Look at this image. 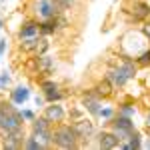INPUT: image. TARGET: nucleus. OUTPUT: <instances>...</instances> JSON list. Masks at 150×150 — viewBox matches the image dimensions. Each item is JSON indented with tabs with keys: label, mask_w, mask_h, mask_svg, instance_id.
<instances>
[{
	"label": "nucleus",
	"mask_w": 150,
	"mask_h": 150,
	"mask_svg": "<svg viewBox=\"0 0 150 150\" xmlns=\"http://www.w3.org/2000/svg\"><path fill=\"white\" fill-rule=\"evenodd\" d=\"M24 148H26V150H40V148H46V146H44V142L38 138V136L30 134L28 138L24 140Z\"/></svg>",
	"instance_id": "17"
},
{
	"label": "nucleus",
	"mask_w": 150,
	"mask_h": 150,
	"mask_svg": "<svg viewBox=\"0 0 150 150\" xmlns=\"http://www.w3.org/2000/svg\"><path fill=\"white\" fill-rule=\"evenodd\" d=\"M40 40H42V36H32V38H24V40H20V50H24V52H36V48H38V44H40Z\"/></svg>",
	"instance_id": "16"
},
{
	"label": "nucleus",
	"mask_w": 150,
	"mask_h": 150,
	"mask_svg": "<svg viewBox=\"0 0 150 150\" xmlns=\"http://www.w3.org/2000/svg\"><path fill=\"white\" fill-rule=\"evenodd\" d=\"M28 98H30V90H28L26 86H16L10 92V100L16 104V106H22Z\"/></svg>",
	"instance_id": "14"
},
{
	"label": "nucleus",
	"mask_w": 150,
	"mask_h": 150,
	"mask_svg": "<svg viewBox=\"0 0 150 150\" xmlns=\"http://www.w3.org/2000/svg\"><path fill=\"white\" fill-rule=\"evenodd\" d=\"M38 26H40V36H52L54 32H58L56 16H54V18H44V20H40Z\"/></svg>",
	"instance_id": "12"
},
{
	"label": "nucleus",
	"mask_w": 150,
	"mask_h": 150,
	"mask_svg": "<svg viewBox=\"0 0 150 150\" xmlns=\"http://www.w3.org/2000/svg\"><path fill=\"white\" fill-rule=\"evenodd\" d=\"M72 118H74V120H78V118H82V112H80V108H76V110H72Z\"/></svg>",
	"instance_id": "28"
},
{
	"label": "nucleus",
	"mask_w": 150,
	"mask_h": 150,
	"mask_svg": "<svg viewBox=\"0 0 150 150\" xmlns=\"http://www.w3.org/2000/svg\"><path fill=\"white\" fill-rule=\"evenodd\" d=\"M44 116H46L52 124H60L66 118V110H64V106H60V102H50L44 108Z\"/></svg>",
	"instance_id": "8"
},
{
	"label": "nucleus",
	"mask_w": 150,
	"mask_h": 150,
	"mask_svg": "<svg viewBox=\"0 0 150 150\" xmlns=\"http://www.w3.org/2000/svg\"><path fill=\"white\" fill-rule=\"evenodd\" d=\"M36 14L40 16V20H44V18H54V16H58V14H62V8L58 6L56 0H38L36 2Z\"/></svg>",
	"instance_id": "4"
},
{
	"label": "nucleus",
	"mask_w": 150,
	"mask_h": 150,
	"mask_svg": "<svg viewBox=\"0 0 150 150\" xmlns=\"http://www.w3.org/2000/svg\"><path fill=\"white\" fill-rule=\"evenodd\" d=\"M134 62H136V64H140V66H148V64H150V48H148V50H144V52H142V54H140Z\"/></svg>",
	"instance_id": "21"
},
{
	"label": "nucleus",
	"mask_w": 150,
	"mask_h": 150,
	"mask_svg": "<svg viewBox=\"0 0 150 150\" xmlns=\"http://www.w3.org/2000/svg\"><path fill=\"white\" fill-rule=\"evenodd\" d=\"M0 30H2V20H0Z\"/></svg>",
	"instance_id": "33"
},
{
	"label": "nucleus",
	"mask_w": 150,
	"mask_h": 150,
	"mask_svg": "<svg viewBox=\"0 0 150 150\" xmlns=\"http://www.w3.org/2000/svg\"><path fill=\"white\" fill-rule=\"evenodd\" d=\"M118 146H120V140H118V136L114 132H110V130L98 132V148L112 150V148H118Z\"/></svg>",
	"instance_id": "9"
},
{
	"label": "nucleus",
	"mask_w": 150,
	"mask_h": 150,
	"mask_svg": "<svg viewBox=\"0 0 150 150\" xmlns=\"http://www.w3.org/2000/svg\"><path fill=\"white\" fill-rule=\"evenodd\" d=\"M36 64H38V72H44V74H50L54 70V60L50 56H46V54L36 58Z\"/></svg>",
	"instance_id": "15"
},
{
	"label": "nucleus",
	"mask_w": 150,
	"mask_h": 150,
	"mask_svg": "<svg viewBox=\"0 0 150 150\" xmlns=\"http://www.w3.org/2000/svg\"><path fill=\"white\" fill-rule=\"evenodd\" d=\"M54 88H60L58 82H54V80H40V90H42V94L50 92V90H54Z\"/></svg>",
	"instance_id": "20"
},
{
	"label": "nucleus",
	"mask_w": 150,
	"mask_h": 150,
	"mask_svg": "<svg viewBox=\"0 0 150 150\" xmlns=\"http://www.w3.org/2000/svg\"><path fill=\"white\" fill-rule=\"evenodd\" d=\"M78 140L80 136L76 134V130L72 124H56V128H52V144L62 150L78 148Z\"/></svg>",
	"instance_id": "1"
},
{
	"label": "nucleus",
	"mask_w": 150,
	"mask_h": 150,
	"mask_svg": "<svg viewBox=\"0 0 150 150\" xmlns=\"http://www.w3.org/2000/svg\"><path fill=\"white\" fill-rule=\"evenodd\" d=\"M134 74H136V64L130 58H126L120 66H114V68H110L106 72V80L114 88H122L130 78H134Z\"/></svg>",
	"instance_id": "2"
},
{
	"label": "nucleus",
	"mask_w": 150,
	"mask_h": 150,
	"mask_svg": "<svg viewBox=\"0 0 150 150\" xmlns=\"http://www.w3.org/2000/svg\"><path fill=\"white\" fill-rule=\"evenodd\" d=\"M118 114H124V116H130V118H132V116L136 114V108H134L132 104H122L120 110H118Z\"/></svg>",
	"instance_id": "22"
},
{
	"label": "nucleus",
	"mask_w": 150,
	"mask_h": 150,
	"mask_svg": "<svg viewBox=\"0 0 150 150\" xmlns=\"http://www.w3.org/2000/svg\"><path fill=\"white\" fill-rule=\"evenodd\" d=\"M32 134L38 136V138L44 142V146H50L52 144V122L48 120L46 116H40V118H34L32 120Z\"/></svg>",
	"instance_id": "3"
},
{
	"label": "nucleus",
	"mask_w": 150,
	"mask_h": 150,
	"mask_svg": "<svg viewBox=\"0 0 150 150\" xmlns=\"http://www.w3.org/2000/svg\"><path fill=\"white\" fill-rule=\"evenodd\" d=\"M34 102H36V106H42V104H44V96H36Z\"/></svg>",
	"instance_id": "30"
},
{
	"label": "nucleus",
	"mask_w": 150,
	"mask_h": 150,
	"mask_svg": "<svg viewBox=\"0 0 150 150\" xmlns=\"http://www.w3.org/2000/svg\"><path fill=\"white\" fill-rule=\"evenodd\" d=\"M20 112H22V118H24V120H28V122H32V120L36 118V114L32 112V110H20Z\"/></svg>",
	"instance_id": "26"
},
{
	"label": "nucleus",
	"mask_w": 150,
	"mask_h": 150,
	"mask_svg": "<svg viewBox=\"0 0 150 150\" xmlns=\"http://www.w3.org/2000/svg\"><path fill=\"white\" fill-rule=\"evenodd\" d=\"M130 16L136 20V22H144L150 18V4L144 0H134L132 6H130Z\"/></svg>",
	"instance_id": "7"
},
{
	"label": "nucleus",
	"mask_w": 150,
	"mask_h": 150,
	"mask_svg": "<svg viewBox=\"0 0 150 150\" xmlns=\"http://www.w3.org/2000/svg\"><path fill=\"white\" fill-rule=\"evenodd\" d=\"M142 146H144V148H150V140H146V142H142Z\"/></svg>",
	"instance_id": "31"
},
{
	"label": "nucleus",
	"mask_w": 150,
	"mask_h": 150,
	"mask_svg": "<svg viewBox=\"0 0 150 150\" xmlns=\"http://www.w3.org/2000/svg\"><path fill=\"white\" fill-rule=\"evenodd\" d=\"M138 148H142V134L138 130H134L128 138V150H138Z\"/></svg>",
	"instance_id": "18"
},
{
	"label": "nucleus",
	"mask_w": 150,
	"mask_h": 150,
	"mask_svg": "<svg viewBox=\"0 0 150 150\" xmlns=\"http://www.w3.org/2000/svg\"><path fill=\"white\" fill-rule=\"evenodd\" d=\"M2 136H4V142H2V146L8 150H18V148H24V130L22 126L20 128H14V130H6V132H2Z\"/></svg>",
	"instance_id": "5"
},
{
	"label": "nucleus",
	"mask_w": 150,
	"mask_h": 150,
	"mask_svg": "<svg viewBox=\"0 0 150 150\" xmlns=\"http://www.w3.org/2000/svg\"><path fill=\"white\" fill-rule=\"evenodd\" d=\"M8 84H10V74H8V72L4 70V72L0 74V90H4V88H6Z\"/></svg>",
	"instance_id": "25"
},
{
	"label": "nucleus",
	"mask_w": 150,
	"mask_h": 150,
	"mask_svg": "<svg viewBox=\"0 0 150 150\" xmlns=\"http://www.w3.org/2000/svg\"><path fill=\"white\" fill-rule=\"evenodd\" d=\"M40 34V26L36 20H26V22L20 26V30H18V38L24 40V38H32V36H38Z\"/></svg>",
	"instance_id": "11"
},
{
	"label": "nucleus",
	"mask_w": 150,
	"mask_h": 150,
	"mask_svg": "<svg viewBox=\"0 0 150 150\" xmlns=\"http://www.w3.org/2000/svg\"><path fill=\"white\" fill-rule=\"evenodd\" d=\"M6 52V40H0V56Z\"/></svg>",
	"instance_id": "29"
},
{
	"label": "nucleus",
	"mask_w": 150,
	"mask_h": 150,
	"mask_svg": "<svg viewBox=\"0 0 150 150\" xmlns=\"http://www.w3.org/2000/svg\"><path fill=\"white\" fill-rule=\"evenodd\" d=\"M142 34L150 40V22H148V20H144V24H142Z\"/></svg>",
	"instance_id": "27"
},
{
	"label": "nucleus",
	"mask_w": 150,
	"mask_h": 150,
	"mask_svg": "<svg viewBox=\"0 0 150 150\" xmlns=\"http://www.w3.org/2000/svg\"><path fill=\"white\" fill-rule=\"evenodd\" d=\"M100 118L102 120H112V116H114V108H110V106H106V108H100Z\"/></svg>",
	"instance_id": "23"
},
{
	"label": "nucleus",
	"mask_w": 150,
	"mask_h": 150,
	"mask_svg": "<svg viewBox=\"0 0 150 150\" xmlns=\"http://www.w3.org/2000/svg\"><path fill=\"white\" fill-rule=\"evenodd\" d=\"M64 98V94L60 92V88H54V90H50V92L44 94V100L46 102H60Z\"/></svg>",
	"instance_id": "19"
},
{
	"label": "nucleus",
	"mask_w": 150,
	"mask_h": 150,
	"mask_svg": "<svg viewBox=\"0 0 150 150\" xmlns=\"http://www.w3.org/2000/svg\"><path fill=\"white\" fill-rule=\"evenodd\" d=\"M146 124H148V128H150V114H148V118H146Z\"/></svg>",
	"instance_id": "32"
},
{
	"label": "nucleus",
	"mask_w": 150,
	"mask_h": 150,
	"mask_svg": "<svg viewBox=\"0 0 150 150\" xmlns=\"http://www.w3.org/2000/svg\"><path fill=\"white\" fill-rule=\"evenodd\" d=\"M58 6L62 8V10H70V8H74L76 6V0H56Z\"/></svg>",
	"instance_id": "24"
},
{
	"label": "nucleus",
	"mask_w": 150,
	"mask_h": 150,
	"mask_svg": "<svg viewBox=\"0 0 150 150\" xmlns=\"http://www.w3.org/2000/svg\"><path fill=\"white\" fill-rule=\"evenodd\" d=\"M100 102H102V100L94 94L92 88H90V90H86V92L82 94V108H84L86 112H90L92 116H98V114H100V108H102V106H100Z\"/></svg>",
	"instance_id": "6"
},
{
	"label": "nucleus",
	"mask_w": 150,
	"mask_h": 150,
	"mask_svg": "<svg viewBox=\"0 0 150 150\" xmlns=\"http://www.w3.org/2000/svg\"><path fill=\"white\" fill-rule=\"evenodd\" d=\"M74 130H76V134L80 136V140H86L94 136V124L90 120H86V118H78V120H74Z\"/></svg>",
	"instance_id": "10"
},
{
	"label": "nucleus",
	"mask_w": 150,
	"mask_h": 150,
	"mask_svg": "<svg viewBox=\"0 0 150 150\" xmlns=\"http://www.w3.org/2000/svg\"><path fill=\"white\" fill-rule=\"evenodd\" d=\"M92 90H94V94H96L100 100H104V98H110V96H112V90H114V86H112L110 82L104 78V80L96 82V86H94Z\"/></svg>",
	"instance_id": "13"
}]
</instances>
